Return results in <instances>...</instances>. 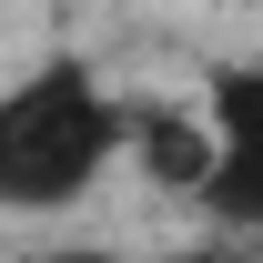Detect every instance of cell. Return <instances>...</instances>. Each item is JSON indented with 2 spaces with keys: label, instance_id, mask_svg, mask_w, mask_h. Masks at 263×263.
<instances>
[{
  "label": "cell",
  "instance_id": "277c9868",
  "mask_svg": "<svg viewBox=\"0 0 263 263\" xmlns=\"http://www.w3.org/2000/svg\"><path fill=\"white\" fill-rule=\"evenodd\" d=\"M243 263H263V233H253V243H243Z\"/></svg>",
  "mask_w": 263,
  "mask_h": 263
},
{
  "label": "cell",
  "instance_id": "3957f363",
  "mask_svg": "<svg viewBox=\"0 0 263 263\" xmlns=\"http://www.w3.org/2000/svg\"><path fill=\"white\" fill-rule=\"evenodd\" d=\"M21 263H152V253H122V243H41V253H21Z\"/></svg>",
  "mask_w": 263,
  "mask_h": 263
},
{
  "label": "cell",
  "instance_id": "7a4b0ae2",
  "mask_svg": "<svg viewBox=\"0 0 263 263\" xmlns=\"http://www.w3.org/2000/svg\"><path fill=\"white\" fill-rule=\"evenodd\" d=\"M193 122H202V182H193V202L223 233L253 243L263 233V61H213Z\"/></svg>",
  "mask_w": 263,
  "mask_h": 263
},
{
  "label": "cell",
  "instance_id": "6da1fadb",
  "mask_svg": "<svg viewBox=\"0 0 263 263\" xmlns=\"http://www.w3.org/2000/svg\"><path fill=\"white\" fill-rule=\"evenodd\" d=\"M132 152V101L81 51H51L21 81H0V213H81Z\"/></svg>",
  "mask_w": 263,
  "mask_h": 263
}]
</instances>
